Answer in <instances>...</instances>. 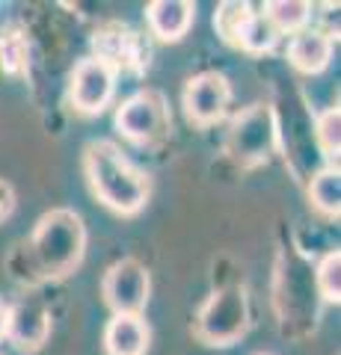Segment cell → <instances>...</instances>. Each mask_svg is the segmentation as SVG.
Returning <instances> with one entry per match:
<instances>
[{
  "label": "cell",
  "instance_id": "6da1fadb",
  "mask_svg": "<svg viewBox=\"0 0 341 355\" xmlns=\"http://www.w3.org/2000/svg\"><path fill=\"white\" fill-rule=\"evenodd\" d=\"M83 172L95 198L113 214L134 216L151 196L149 175L131 163L122 148L110 139H95L83 151Z\"/></svg>",
  "mask_w": 341,
  "mask_h": 355
},
{
  "label": "cell",
  "instance_id": "7a4b0ae2",
  "mask_svg": "<svg viewBox=\"0 0 341 355\" xmlns=\"http://www.w3.org/2000/svg\"><path fill=\"white\" fill-rule=\"evenodd\" d=\"M30 252L45 279H65V275H72L86 254L83 219L69 207L48 210L36 222V231L30 237Z\"/></svg>",
  "mask_w": 341,
  "mask_h": 355
},
{
  "label": "cell",
  "instance_id": "3957f363",
  "mask_svg": "<svg viewBox=\"0 0 341 355\" xmlns=\"http://www.w3.org/2000/svg\"><path fill=\"white\" fill-rule=\"evenodd\" d=\"M276 142H279L276 116H273L267 104H249L247 110H240L226 133V151L240 166L264 163L276 151Z\"/></svg>",
  "mask_w": 341,
  "mask_h": 355
},
{
  "label": "cell",
  "instance_id": "277c9868",
  "mask_svg": "<svg viewBox=\"0 0 341 355\" xmlns=\"http://www.w3.org/2000/svg\"><path fill=\"white\" fill-rule=\"evenodd\" d=\"M249 329V302L244 287H223L196 314V335L208 347H232Z\"/></svg>",
  "mask_w": 341,
  "mask_h": 355
},
{
  "label": "cell",
  "instance_id": "5b68a950",
  "mask_svg": "<svg viewBox=\"0 0 341 355\" xmlns=\"http://www.w3.org/2000/svg\"><path fill=\"white\" fill-rule=\"evenodd\" d=\"M116 128L134 146H155L172 128L167 98L155 89H140L116 110Z\"/></svg>",
  "mask_w": 341,
  "mask_h": 355
},
{
  "label": "cell",
  "instance_id": "8992f818",
  "mask_svg": "<svg viewBox=\"0 0 341 355\" xmlns=\"http://www.w3.org/2000/svg\"><path fill=\"white\" fill-rule=\"evenodd\" d=\"M149 270L137 258L116 261L101 282V296L113 314H142L149 305Z\"/></svg>",
  "mask_w": 341,
  "mask_h": 355
},
{
  "label": "cell",
  "instance_id": "52a82bcc",
  "mask_svg": "<svg viewBox=\"0 0 341 355\" xmlns=\"http://www.w3.org/2000/svg\"><path fill=\"white\" fill-rule=\"evenodd\" d=\"M113 92H116V71L107 62H101L98 57H86L74 65L69 98L78 113L83 116L104 113L107 104L113 101Z\"/></svg>",
  "mask_w": 341,
  "mask_h": 355
},
{
  "label": "cell",
  "instance_id": "ba28073f",
  "mask_svg": "<svg viewBox=\"0 0 341 355\" xmlns=\"http://www.w3.org/2000/svg\"><path fill=\"white\" fill-rule=\"evenodd\" d=\"M181 104H184L187 119H190L196 128L217 125V121L226 116L228 104H232V86H228L226 77L217 74V71L196 74L184 86Z\"/></svg>",
  "mask_w": 341,
  "mask_h": 355
},
{
  "label": "cell",
  "instance_id": "9c48e42d",
  "mask_svg": "<svg viewBox=\"0 0 341 355\" xmlns=\"http://www.w3.org/2000/svg\"><path fill=\"white\" fill-rule=\"evenodd\" d=\"M92 42L98 51L95 57L113 71H142L149 65V44L125 24H107L101 33H95Z\"/></svg>",
  "mask_w": 341,
  "mask_h": 355
},
{
  "label": "cell",
  "instance_id": "30bf717a",
  "mask_svg": "<svg viewBox=\"0 0 341 355\" xmlns=\"http://www.w3.org/2000/svg\"><path fill=\"white\" fill-rule=\"evenodd\" d=\"M51 335V314L36 296H24L21 302L9 308L6 317V338L15 343L21 352H36L45 347Z\"/></svg>",
  "mask_w": 341,
  "mask_h": 355
},
{
  "label": "cell",
  "instance_id": "8fae6325",
  "mask_svg": "<svg viewBox=\"0 0 341 355\" xmlns=\"http://www.w3.org/2000/svg\"><path fill=\"white\" fill-rule=\"evenodd\" d=\"M193 18L196 3H187V0H151L146 6L149 30L160 42H181L193 27Z\"/></svg>",
  "mask_w": 341,
  "mask_h": 355
},
{
  "label": "cell",
  "instance_id": "7c38bea8",
  "mask_svg": "<svg viewBox=\"0 0 341 355\" xmlns=\"http://www.w3.org/2000/svg\"><path fill=\"white\" fill-rule=\"evenodd\" d=\"M149 340L151 331L142 314H113L104 329L107 355H146Z\"/></svg>",
  "mask_w": 341,
  "mask_h": 355
},
{
  "label": "cell",
  "instance_id": "4fadbf2b",
  "mask_svg": "<svg viewBox=\"0 0 341 355\" xmlns=\"http://www.w3.org/2000/svg\"><path fill=\"white\" fill-rule=\"evenodd\" d=\"M333 60V36L324 30H300L288 42V62L303 74H321Z\"/></svg>",
  "mask_w": 341,
  "mask_h": 355
},
{
  "label": "cell",
  "instance_id": "5bb4252c",
  "mask_svg": "<svg viewBox=\"0 0 341 355\" xmlns=\"http://www.w3.org/2000/svg\"><path fill=\"white\" fill-rule=\"evenodd\" d=\"M261 15L270 21L276 33H300L312 18V3H303V0H270V3H264Z\"/></svg>",
  "mask_w": 341,
  "mask_h": 355
},
{
  "label": "cell",
  "instance_id": "9a60e30c",
  "mask_svg": "<svg viewBox=\"0 0 341 355\" xmlns=\"http://www.w3.org/2000/svg\"><path fill=\"white\" fill-rule=\"evenodd\" d=\"M309 198L324 216H338L341 214V175H338L335 166H326L324 172H317L312 178Z\"/></svg>",
  "mask_w": 341,
  "mask_h": 355
},
{
  "label": "cell",
  "instance_id": "2e32d148",
  "mask_svg": "<svg viewBox=\"0 0 341 355\" xmlns=\"http://www.w3.org/2000/svg\"><path fill=\"white\" fill-rule=\"evenodd\" d=\"M0 69L9 77H18L27 71V36L15 24L0 30Z\"/></svg>",
  "mask_w": 341,
  "mask_h": 355
},
{
  "label": "cell",
  "instance_id": "e0dca14e",
  "mask_svg": "<svg viewBox=\"0 0 341 355\" xmlns=\"http://www.w3.org/2000/svg\"><path fill=\"white\" fill-rule=\"evenodd\" d=\"M249 18H252V6L249 3H240V0H226V3H219L217 12H214V27H217L219 36H223V42H228V44H235V48H238L240 33H244Z\"/></svg>",
  "mask_w": 341,
  "mask_h": 355
},
{
  "label": "cell",
  "instance_id": "ac0fdd59",
  "mask_svg": "<svg viewBox=\"0 0 341 355\" xmlns=\"http://www.w3.org/2000/svg\"><path fill=\"white\" fill-rule=\"evenodd\" d=\"M279 42V33L273 30V24L264 15L252 12V18L247 21L244 33H240V42L238 48L240 51H249V53H264V51H273V44Z\"/></svg>",
  "mask_w": 341,
  "mask_h": 355
},
{
  "label": "cell",
  "instance_id": "d6986e66",
  "mask_svg": "<svg viewBox=\"0 0 341 355\" xmlns=\"http://www.w3.org/2000/svg\"><path fill=\"white\" fill-rule=\"evenodd\" d=\"M315 137H317V146H321L324 157L329 163H335L338 151H341V113H338V107H329L315 119Z\"/></svg>",
  "mask_w": 341,
  "mask_h": 355
},
{
  "label": "cell",
  "instance_id": "ffe728a7",
  "mask_svg": "<svg viewBox=\"0 0 341 355\" xmlns=\"http://www.w3.org/2000/svg\"><path fill=\"white\" fill-rule=\"evenodd\" d=\"M315 284H317V293H321L326 302L338 305V299H341V254H338V249L321 258L317 272H315Z\"/></svg>",
  "mask_w": 341,
  "mask_h": 355
},
{
  "label": "cell",
  "instance_id": "44dd1931",
  "mask_svg": "<svg viewBox=\"0 0 341 355\" xmlns=\"http://www.w3.org/2000/svg\"><path fill=\"white\" fill-rule=\"evenodd\" d=\"M15 210V190L0 178V222H6Z\"/></svg>",
  "mask_w": 341,
  "mask_h": 355
},
{
  "label": "cell",
  "instance_id": "7402d4cb",
  "mask_svg": "<svg viewBox=\"0 0 341 355\" xmlns=\"http://www.w3.org/2000/svg\"><path fill=\"white\" fill-rule=\"evenodd\" d=\"M6 317H9V308L0 302V340L6 338Z\"/></svg>",
  "mask_w": 341,
  "mask_h": 355
}]
</instances>
